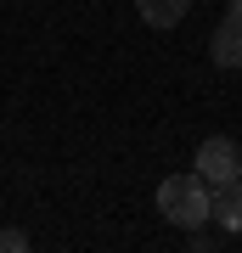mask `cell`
<instances>
[{
  "mask_svg": "<svg viewBox=\"0 0 242 253\" xmlns=\"http://www.w3.org/2000/svg\"><path fill=\"white\" fill-rule=\"evenodd\" d=\"M135 11H141V23H152V28H175L192 11V0H135Z\"/></svg>",
  "mask_w": 242,
  "mask_h": 253,
  "instance_id": "5",
  "label": "cell"
},
{
  "mask_svg": "<svg viewBox=\"0 0 242 253\" xmlns=\"http://www.w3.org/2000/svg\"><path fill=\"white\" fill-rule=\"evenodd\" d=\"M158 214L169 219V225H180V231L208 225V219H214V191H208V180L197 169L192 174H169V180L158 186Z\"/></svg>",
  "mask_w": 242,
  "mask_h": 253,
  "instance_id": "1",
  "label": "cell"
},
{
  "mask_svg": "<svg viewBox=\"0 0 242 253\" xmlns=\"http://www.w3.org/2000/svg\"><path fill=\"white\" fill-rule=\"evenodd\" d=\"M214 219H220V231L242 236V174L225 180V186H214Z\"/></svg>",
  "mask_w": 242,
  "mask_h": 253,
  "instance_id": "4",
  "label": "cell"
},
{
  "mask_svg": "<svg viewBox=\"0 0 242 253\" xmlns=\"http://www.w3.org/2000/svg\"><path fill=\"white\" fill-rule=\"evenodd\" d=\"M192 169L208 180V191L214 186H225V180H237L242 174V152H237V141H225V135H208L203 146H197V163Z\"/></svg>",
  "mask_w": 242,
  "mask_h": 253,
  "instance_id": "2",
  "label": "cell"
},
{
  "mask_svg": "<svg viewBox=\"0 0 242 253\" xmlns=\"http://www.w3.org/2000/svg\"><path fill=\"white\" fill-rule=\"evenodd\" d=\"M28 248V231H17V225H0V253H23Z\"/></svg>",
  "mask_w": 242,
  "mask_h": 253,
  "instance_id": "6",
  "label": "cell"
},
{
  "mask_svg": "<svg viewBox=\"0 0 242 253\" xmlns=\"http://www.w3.org/2000/svg\"><path fill=\"white\" fill-rule=\"evenodd\" d=\"M225 17H231V23H242V0H225Z\"/></svg>",
  "mask_w": 242,
  "mask_h": 253,
  "instance_id": "7",
  "label": "cell"
},
{
  "mask_svg": "<svg viewBox=\"0 0 242 253\" xmlns=\"http://www.w3.org/2000/svg\"><path fill=\"white\" fill-rule=\"evenodd\" d=\"M208 56H214V68H242V23L225 17L214 34H208Z\"/></svg>",
  "mask_w": 242,
  "mask_h": 253,
  "instance_id": "3",
  "label": "cell"
}]
</instances>
